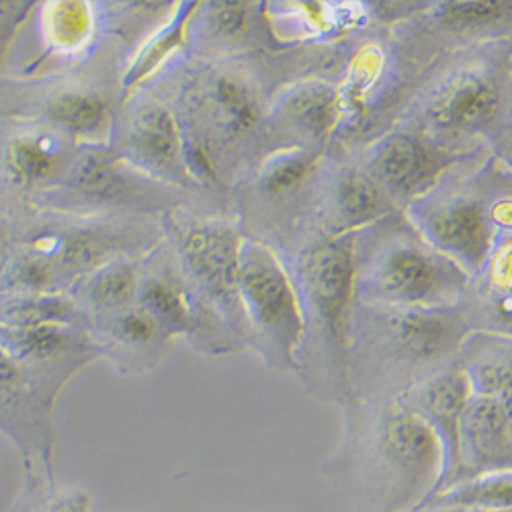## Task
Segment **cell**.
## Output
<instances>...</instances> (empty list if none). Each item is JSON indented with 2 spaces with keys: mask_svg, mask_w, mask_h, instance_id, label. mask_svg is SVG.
Listing matches in <instances>:
<instances>
[{
  "mask_svg": "<svg viewBox=\"0 0 512 512\" xmlns=\"http://www.w3.org/2000/svg\"><path fill=\"white\" fill-rule=\"evenodd\" d=\"M113 250V240L103 234H74L62 244V259L72 269H91Z\"/></svg>",
  "mask_w": 512,
  "mask_h": 512,
  "instance_id": "cell-27",
  "label": "cell"
},
{
  "mask_svg": "<svg viewBox=\"0 0 512 512\" xmlns=\"http://www.w3.org/2000/svg\"><path fill=\"white\" fill-rule=\"evenodd\" d=\"M138 289V275L130 263L105 265L89 285L93 302L103 308H123L134 300Z\"/></svg>",
  "mask_w": 512,
  "mask_h": 512,
  "instance_id": "cell-26",
  "label": "cell"
},
{
  "mask_svg": "<svg viewBox=\"0 0 512 512\" xmlns=\"http://www.w3.org/2000/svg\"><path fill=\"white\" fill-rule=\"evenodd\" d=\"M46 115L60 130L93 138L109 125V107L103 97L91 91H64L46 105Z\"/></svg>",
  "mask_w": 512,
  "mask_h": 512,
  "instance_id": "cell-18",
  "label": "cell"
},
{
  "mask_svg": "<svg viewBox=\"0 0 512 512\" xmlns=\"http://www.w3.org/2000/svg\"><path fill=\"white\" fill-rule=\"evenodd\" d=\"M144 310L158 322V326L168 328V332H185L193 328V312L185 293L164 279H150L142 293Z\"/></svg>",
  "mask_w": 512,
  "mask_h": 512,
  "instance_id": "cell-24",
  "label": "cell"
},
{
  "mask_svg": "<svg viewBox=\"0 0 512 512\" xmlns=\"http://www.w3.org/2000/svg\"><path fill=\"white\" fill-rule=\"evenodd\" d=\"M7 512H93V500L87 490L58 488L54 480L39 478L31 469Z\"/></svg>",
  "mask_w": 512,
  "mask_h": 512,
  "instance_id": "cell-20",
  "label": "cell"
},
{
  "mask_svg": "<svg viewBox=\"0 0 512 512\" xmlns=\"http://www.w3.org/2000/svg\"><path fill=\"white\" fill-rule=\"evenodd\" d=\"M472 398V381L463 367L443 369L418 392V412L431 424L443 451V472L435 490L437 494L455 484L463 467V418Z\"/></svg>",
  "mask_w": 512,
  "mask_h": 512,
  "instance_id": "cell-9",
  "label": "cell"
},
{
  "mask_svg": "<svg viewBox=\"0 0 512 512\" xmlns=\"http://www.w3.org/2000/svg\"><path fill=\"white\" fill-rule=\"evenodd\" d=\"M482 273H486V279L494 291L512 295V238L492 246Z\"/></svg>",
  "mask_w": 512,
  "mask_h": 512,
  "instance_id": "cell-31",
  "label": "cell"
},
{
  "mask_svg": "<svg viewBox=\"0 0 512 512\" xmlns=\"http://www.w3.org/2000/svg\"><path fill=\"white\" fill-rule=\"evenodd\" d=\"M498 400H500V404H502L504 416H506V420H508V426H510V431H512V392H506V394H502Z\"/></svg>",
  "mask_w": 512,
  "mask_h": 512,
  "instance_id": "cell-35",
  "label": "cell"
},
{
  "mask_svg": "<svg viewBox=\"0 0 512 512\" xmlns=\"http://www.w3.org/2000/svg\"><path fill=\"white\" fill-rule=\"evenodd\" d=\"M453 158L416 130H396L383 136L367 158V173L396 203H414L429 195Z\"/></svg>",
  "mask_w": 512,
  "mask_h": 512,
  "instance_id": "cell-7",
  "label": "cell"
},
{
  "mask_svg": "<svg viewBox=\"0 0 512 512\" xmlns=\"http://www.w3.org/2000/svg\"><path fill=\"white\" fill-rule=\"evenodd\" d=\"M381 455L400 474L410 490H437L443 472L441 443L418 410H394L381 422Z\"/></svg>",
  "mask_w": 512,
  "mask_h": 512,
  "instance_id": "cell-10",
  "label": "cell"
},
{
  "mask_svg": "<svg viewBox=\"0 0 512 512\" xmlns=\"http://www.w3.org/2000/svg\"><path fill=\"white\" fill-rule=\"evenodd\" d=\"M76 336L64 322L9 324L0 330V349L17 363H46L70 351Z\"/></svg>",
  "mask_w": 512,
  "mask_h": 512,
  "instance_id": "cell-17",
  "label": "cell"
},
{
  "mask_svg": "<svg viewBox=\"0 0 512 512\" xmlns=\"http://www.w3.org/2000/svg\"><path fill=\"white\" fill-rule=\"evenodd\" d=\"M418 236L445 254L467 277L480 275L496 242L492 207L474 197H422L408 205Z\"/></svg>",
  "mask_w": 512,
  "mask_h": 512,
  "instance_id": "cell-6",
  "label": "cell"
},
{
  "mask_svg": "<svg viewBox=\"0 0 512 512\" xmlns=\"http://www.w3.org/2000/svg\"><path fill=\"white\" fill-rule=\"evenodd\" d=\"M467 279L422 238H394L357 269V300L365 306H453Z\"/></svg>",
  "mask_w": 512,
  "mask_h": 512,
  "instance_id": "cell-1",
  "label": "cell"
},
{
  "mask_svg": "<svg viewBox=\"0 0 512 512\" xmlns=\"http://www.w3.org/2000/svg\"><path fill=\"white\" fill-rule=\"evenodd\" d=\"M365 306V304H363ZM394 357L414 367L437 365L472 334L461 306H365L357 314Z\"/></svg>",
  "mask_w": 512,
  "mask_h": 512,
  "instance_id": "cell-5",
  "label": "cell"
},
{
  "mask_svg": "<svg viewBox=\"0 0 512 512\" xmlns=\"http://www.w3.org/2000/svg\"><path fill=\"white\" fill-rule=\"evenodd\" d=\"M394 201L365 168H345L332 185V211L336 232L357 234L386 218Z\"/></svg>",
  "mask_w": 512,
  "mask_h": 512,
  "instance_id": "cell-13",
  "label": "cell"
},
{
  "mask_svg": "<svg viewBox=\"0 0 512 512\" xmlns=\"http://www.w3.org/2000/svg\"><path fill=\"white\" fill-rule=\"evenodd\" d=\"M441 504L476 508L482 512H510L512 510V469L476 476L474 480L453 484L439 494Z\"/></svg>",
  "mask_w": 512,
  "mask_h": 512,
  "instance_id": "cell-19",
  "label": "cell"
},
{
  "mask_svg": "<svg viewBox=\"0 0 512 512\" xmlns=\"http://www.w3.org/2000/svg\"><path fill=\"white\" fill-rule=\"evenodd\" d=\"M320 154L316 148H291L277 154L261 177V191L269 197H285L300 189L318 166Z\"/></svg>",
  "mask_w": 512,
  "mask_h": 512,
  "instance_id": "cell-23",
  "label": "cell"
},
{
  "mask_svg": "<svg viewBox=\"0 0 512 512\" xmlns=\"http://www.w3.org/2000/svg\"><path fill=\"white\" fill-rule=\"evenodd\" d=\"M238 302L275 359L293 365L306 340L308 314L279 256L263 242L242 244Z\"/></svg>",
  "mask_w": 512,
  "mask_h": 512,
  "instance_id": "cell-3",
  "label": "cell"
},
{
  "mask_svg": "<svg viewBox=\"0 0 512 512\" xmlns=\"http://www.w3.org/2000/svg\"><path fill=\"white\" fill-rule=\"evenodd\" d=\"M117 334L127 345L146 347L160 336V326L146 310H132L117 320Z\"/></svg>",
  "mask_w": 512,
  "mask_h": 512,
  "instance_id": "cell-28",
  "label": "cell"
},
{
  "mask_svg": "<svg viewBox=\"0 0 512 512\" xmlns=\"http://www.w3.org/2000/svg\"><path fill=\"white\" fill-rule=\"evenodd\" d=\"M498 138L502 140V146L508 152V160L512 162V84H510V89H508V97H506V105H504V113H502V121H500Z\"/></svg>",
  "mask_w": 512,
  "mask_h": 512,
  "instance_id": "cell-34",
  "label": "cell"
},
{
  "mask_svg": "<svg viewBox=\"0 0 512 512\" xmlns=\"http://www.w3.org/2000/svg\"><path fill=\"white\" fill-rule=\"evenodd\" d=\"M5 162L13 183L33 185L50 179L56 173L60 154L44 138H17L7 148Z\"/></svg>",
  "mask_w": 512,
  "mask_h": 512,
  "instance_id": "cell-22",
  "label": "cell"
},
{
  "mask_svg": "<svg viewBox=\"0 0 512 512\" xmlns=\"http://www.w3.org/2000/svg\"><path fill=\"white\" fill-rule=\"evenodd\" d=\"M461 351H465L461 367L472 381L474 396L500 398L512 392V336L472 332Z\"/></svg>",
  "mask_w": 512,
  "mask_h": 512,
  "instance_id": "cell-14",
  "label": "cell"
},
{
  "mask_svg": "<svg viewBox=\"0 0 512 512\" xmlns=\"http://www.w3.org/2000/svg\"><path fill=\"white\" fill-rule=\"evenodd\" d=\"M508 89L498 72L469 66L443 78L418 107L420 132L437 146L474 136H498Z\"/></svg>",
  "mask_w": 512,
  "mask_h": 512,
  "instance_id": "cell-4",
  "label": "cell"
},
{
  "mask_svg": "<svg viewBox=\"0 0 512 512\" xmlns=\"http://www.w3.org/2000/svg\"><path fill=\"white\" fill-rule=\"evenodd\" d=\"M183 35H185V23H179L170 29L162 39L154 41V46L144 54L142 62L132 72L130 82H140L146 74H150L156 66H160V62H164L170 52L177 50L183 44Z\"/></svg>",
  "mask_w": 512,
  "mask_h": 512,
  "instance_id": "cell-32",
  "label": "cell"
},
{
  "mask_svg": "<svg viewBox=\"0 0 512 512\" xmlns=\"http://www.w3.org/2000/svg\"><path fill=\"white\" fill-rule=\"evenodd\" d=\"M207 97L222 127L234 138L252 132L261 121L263 107L259 93L254 91L246 78L238 74H213L207 87Z\"/></svg>",
  "mask_w": 512,
  "mask_h": 512,
  "instance_id": "cell-16",
  "label": "cell"
},
{
  "mask_svg": "<svg viewBox=\"0 0 512 512\" xmlns=\"http://www.w3.org/2000/svg\"><path fill=\"white\" fill-rule=\"evenodd\" d=\"M248 3H216L211 5V27L220 37H240L250 25Z\"/></svg>",
  "mask_w": 512,
  "mask_h": 512,
  "instance_id": "cell-29",
  "label": "cell"
},
{
  "mask_svg": "<svg viewBox=\"0 0 512 512\" xmlns=\"http://www.w3.org/2000/svg\"><path fill=\"white\" fill-rule=\"evenodd\" d=\"M58 13L54 21V35L62 46L76 44L84 37V33L89 31V13L87 5H78V3H66L56 7Z\"/></svg>",
  "mask_w": 512,
  "mask_h": 512,
  "instance_id": "cell-30",
  "label": "cell"
},
{
  "mask_svg": "<svg viewBox=\"0 0 512 512\" xmlns=\"http://www.w3.org/2000/svg\"><path fill=\"white\" fill-rule=\"evenodd\" d=\"M15 281L29 291L46 289L54 281V265L46 256H27L15 269Z\"/></svg>",
  "mask_w": 512,
  "mask_h": 512,
  "instance_id": "cell-33",
  "label": "cell"
},
{
  "mask_svg": "<svg viewBox=\"0 0 512 512\" xmlns=\"http://www.w3.org/2000/svg\"><path fill=\"white\" fill-rule=\"evenodd\" d=\"M476 472L512 469V431L498 398L474 396L463 418V459Z\"/></svg>",
  "mask_w": 512,
  "mask_h": 512,
  "instance_id": "cell-11",
  "label": "cell"
},
{
  "mask_svg": "<svg viewBox=\"0 0 512 512\" xmlns=\"http://www.w3.org/2000/svg\"><path fill=\"white\" fill-rule=\"evenodd\" d=\"M355 234L330 232L316 238L300 259V281L343 381L349 377L357 302Z\"/></svg>",
  "mask_w": 512,
  "mask_h": 512,
  "instance_id": "cell-2",
  "label": "cell"
},
{
  "mask_svg": "<svg viewBox=\"0 0 512 512\" xmlns=\"http://www.w3.org/2000/svg\"><path fill=\"white\" fill-rule=\"evenodd\" d=\"M185 265L199 285L218 302L238 306L242 236L224 222L195 220L175 228Z\"/></svg>",
  "mask_w": 512,
  "mask_h": 512,
  "instance_id": "cell-8",
  "label": "cell"
},
{
  "mask_svg": "<svg viewBox=\"0 0 512 512\" xmlns=\"http://www.w3.org/2000/svg\"><path fill=\"white\" fill-rule=\"evenodd\" d=\"M383 72H386V58H383V52H379L377 46H367L353 58L345 87L340 89L345 115H365L381 87Z\"/></svg>",
  "mask_w": 512,
  "mask_h": 512,
  "instance_id": "cell-21",
  "label": "cell"
},
{
  "mask_svg": "<svg viewBox=\"0 0 512 512\" xmlns=\"http://www.w3.org/2000/svg\"><path fill=\"white\" fill-rule=\"evenodd\" d=\"M283 117L297 134L314 144H326L345 119L343 95L340 89L324 80H306L283 97Z\"/></svg>",
  "mask_w": 512,
  "mask_h": 512,
  "instance_id": "cell-12",
  "label": "cell"
},
{
  "mask_svg": "<svg viewBox=\"0 0 512 512\" xmlns=\"http://www.w3.org/2000/svg\"><path fill=\"white\" fill-rule=\"evenodd\" d=\"M437 19L445 29L469 31L500 25L512 19V3L506 0H476V3H441L435 5Z\"/></svg>",
  "mask_w": 512,
  "mask_h": 512,
  "instance_id": "cell-25",
  "label": "cell"
},
{
  "mask_svg": "<svg viewBox=\"0 0 512 512\" xmlns=\"http://www.w3.org/2000/svg\"><path fill=\"white\" fill-rule=\"evenodd\" d=\"M130 140L144 162L162 170L179 166L185 154L179 123L160 103H146L136 111Z\"/></svg>",
  "mask_w": 512,
  "mask_h": 512,
  "instance_id": "cell-15",
  "label": "cell"
}]
</instances>
